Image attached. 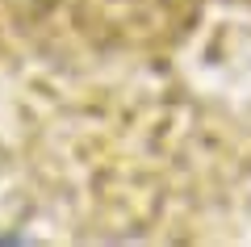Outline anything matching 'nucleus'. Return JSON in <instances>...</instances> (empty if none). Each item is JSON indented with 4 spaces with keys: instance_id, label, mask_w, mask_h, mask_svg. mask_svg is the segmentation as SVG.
<instances>
[{
    "instance_id": "f257e3e1",
    "label": "nucleus",
    "mask_w": 251,
    "mask_h": 247,
    "mask_svg": "<svg viewBox=\"0 0 251 247\" xmlns=\"http://www.w3.org/2000/svg\"><path fill=\"white\" fill-rule=\"evenodd\" d=\"M205 0H0V63L113 71L163 59Z\"/></svg>"
},
{
    "instance_id": "f03ea898",
    "label": "nucleus",
    "mask_w": 251,
    "mask_h": 247,
    "mask_svg": "<svg viewBox=\"0 0 251 247\" xmlns=\"http://www.w3.org/2000/svg\"><path fill=\"white\" fill-rule=\"evenodd\" d=\"M239 4H247V9H251V0H239Z\"/></svg>"
}]
</instances>
